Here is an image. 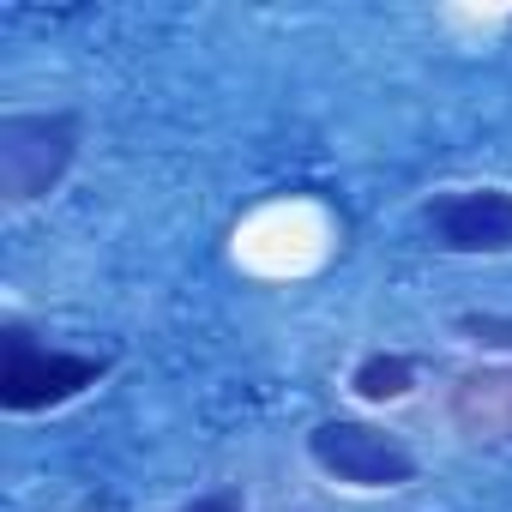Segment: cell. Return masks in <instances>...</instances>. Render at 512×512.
<instances>
[{
    "instance_id": "cell-1",
    "label": "cell",
    "mask_w": 512,
    "mask_h": 512,
    "mask_svg": "<svg viewBox=\"0 0 512 512\" xmlns=\"http://www.w3.org/2000/svg\"><path fill=\"white\" fill-rule=\"evenodd\" d=\"M115 362L91 350H49L19 320L0 326V410L7 416H43L91 392Z\"/></svg>"
},
{
    "instance_id": "cell-2",
    "label": "cell",
    "mask_w": 512,
    "mask_h": 512,
    "mask_svg": "<svg viewBox=\"0 0 512 512\" xmlns=\"http://www.w3.org/2000/svg\"><path fill=\"white\" fill-rule=\"evenodd\" d=\"M79 157V115L73 109H31L0 115V199L37 205L49 199Z\"/></svg>"
},
{
    "instance_id": "cell-3",
    "label": "cell",
    "mask_w": 512,
    "mask_h": 512,
    "mask_svg": "<svg viewBox=\"0 0 512 512\" xmlns=\"http://www.w3.org/2000/svg\"><path fill=\"white\" fill-rule=\"evenodd\" d=\"M308 458L332 482H350V488H404V482H416V452L398 434H386L374 422H356V416L314 422Z\"/></svg>"
},
{
    "instance_id": "cell-4",
    "label": "cell",
    "mask_w": 512,
    "mask_h": 512,
    "mask_svg": "<svg viewBox=\"0 0 512 512\" xmlns=\"http://www.w3.org/2000/svg\"><path fill=\"white\" fill-rule=\"evenodd\" d=\"M422 229L440 253L464 260H500L512 253V187H458L422 205Z\"/></svg>"
},
{
    "instance_id": "cell-5",
    "label": "cell",
    "mask_w": 512,
    "mask_h": 512,
    "mask_svg": "<svg viewBox=\"0 0 512 512\" xmlns=\"http://www.w3.org/2000/svg\"><path fill=\"white\" fill-rule=\"evenodd\" d=\"M446 416L464 440H482V446L512 440V362L464 368L446 392Z\"/></svg>"
},
{
    "instance_id": "cell-6",
    "label": "cell",
    "mask_w": 512,
    "mask_h": 512,
    "mask_svg": "<svg viewBox=\"0 0 512 512\" xmlns=\"http://www.w3.org/2000/svg\"><path fill=\"white\" fill-rule=\"evenodd\" d=\"M350 392L362 404H398L416 392V356L404 350H368L356 368H350Z\"/></svg>"
},
{
    "instance_id": "cell-7",
    "label": "cell",
    "mask_w": 512,
    "mask_h": 512,
    "mask_svg": "<svg viewBox=\"0 0 512 512\" xmlns=\"http://www.w3.org/2000/svg\"><path fill=\"white\" fill-rule=\"evenodd\" d=\"M470 344H494V350H512V320H500V314H458L452 320Z\"/></svg>"
},
{
    "instance_id": "cell-8",
    "label": "cell",
    "mask_w": 512,
    "mask_h": 512,
    "mask_svg": "<svg viewBox=\"0 0 512 512\" xmlns=\"http://www.w3.org/2000/svg\"><path fill=\"white\" fill-rule=\"evenodd\" d=\"M181 512H247V494L241 488H211V494H193Z\"/></svg>"
}]
</instances>
